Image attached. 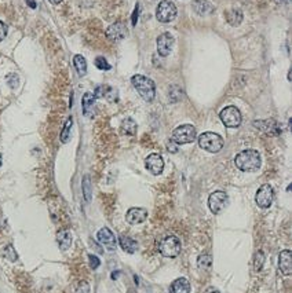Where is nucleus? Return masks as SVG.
<instances>
[{
  "label": "nucleus",
  "instance_id": "obj_1",
  "mask_svg": "<svg viewBox=\"0 0 292 293\" xmlns=\"http://www.w3.org/2000/svg\"><path fill=\"white\" fill-rule=\"evenodd\" d=\"M236 167L243 172H254L258 171L260 168V155L258 150L254 149H247L240 152L238 155L235 157Z\"/></svg>",
  "mask_w": 292,
  "mask_h": 293
},
{
  "label": "nucleus",
  "instance_id": "obj_2",
  "mask_svg": "<svg viewBox=\"0 0 292 293\" xmlns=\"http://www.w3.org/2000/svg\"><path fill=\"white\" fill-rule=\"evenodd\" d=\"M131 83L144 101H146V102L153 101L154 97H156V86H154L152 79L142 76V74H135L131 77Z\"/></svg>",
  "mask_w": 292,
  "mask_h": 293
},
{
  "label": "nucleus",
  "instance_id": "obj_3",
  "mask_svg": "<svg viewBox=\"0 0 292 293\" xmlns=\"http://www.w3.org/2000/svg\"><path fill=\"white\" fill-rule=\"evenodd\" d=\"M199 146L210 153H218L223 147V139L215 132H203L199 137Z\"/></svg>",
  "mask_w": 292,
  "mask_h": 293
},
{
  "label": "nucleus",
  "instance_id": "obj_4",
  "mask_svg": "<svg viewBox=\"0 0 292 293\" xmlns=\"http://www.w3.org/2000/svg\"><path fill=\"white\" fill-rule=\"evenodd\" d=\"M181 241L177 236H167L162 238V241L159 242V252L162 253L164 258H170L174 259L181 253Z\"/></svg>",
  "mask_w": 292,
  "mask_h": 293
},
{
  "label": "nucleus",
  "instance_id": "obj_5",
  "mask_svg": "<svg viewBox=\"0 0 292 293\" xmlns=\"http://www.w3.org/2000/svg\"><path fill=\"white\" fill-rule=\"evenodd\" d=\"M177 13H178L177 6L172 1H170V0H162L159 3L157 8H156V18L159 19V22L168 24V22L175 19Z\"/></svg>",
  "mask_w": 292,
  "mask_h": 293
},
{
  "label": "nucleus",
  "instance_id": "obj_6",
  "mask_svg": "<svg viewBox=\"0 0 292 293\" xmlns=\"http://www.w3.org/2000/svg\"><path fill=\"white\" fill-rule=\"evenodd\" d=\"M196 139V128L192 124H183L177 127L172 132V140L177 145H186L192 143Z\"/></svg>",
  "mask_w": 292,
  "mask_h": 293
},
{
  "label": "nucleus",
  "instance_id": "obj_7",
  "mask_svg": "<svg viewBox=\"0 0 292 293\" xmlns=\"http://www.w3.org/2000/svg\"><path fill=\"white\" fill-rule=\"evenodd\" d=\"M219 117H220V121L223 122L225 127H227V128H237V127H240L241 120H243L240 110L236 106H226L225 109H222Z\"/></svg>",
  "mask_w": 292,
  "mask_h": 293
},
{
  "label": "nucleus",
  "instance_id": "obj_8",
  "mask_svg": "<svg viewBox=\"0 0 292 293\" xmlns=\"http://www.w3.org/2000/svg\"><path fill=\"white\" fill-rule=\"evenodd\" d=\"M229 204V197L225 191H214L208 197V207L214 215H219Z\"/></svg>",
  "mask_w": 292,
  "mask_h": 293
},
{
  "label": "nucleus",
  "instance_id": "obj_9",
  "mask_svg": "<svg viewBox=\"0 0 292 293\" xmlns=\"http://www.w3.org/2000/svg\"><path fill=\"white\" fill-rule=\"evenodd\" d=\"M273 198H274V190H273V188L270 185H263L256 191L255 203H256V205L259 208L266 209V208H270V205L273 203Z\"/></svg>",
  "mask_w": 292,
  "mask_h": 293
},
{
  "label": "nucleus",
  "instance_id": "obj_10",
  "mask_svg": "<svg viewBox=\"0 0 292 293\" xmlns=\"http://www.w3.org/2000/svg\"><path fill=\"white\" fill-rule=\"evenodd\" d=\"M127 33H128V29H127L126 24L122 22V21H119V22L112 24L106 29V37L110 39L112 41H119L126 39Z\"/></svg>",
  "mask_w": 292,
  "mask_h": 293
},
{
  "label": "nucleus",
  "instance_id": "obj_11",
  "mask_svg": "<svg viewBox=\"0 0 292 293\" xmlns=\"http://www.w3.org/2000/svg\"><path fill=\"white\" fill-rule=\"evenodd\" d=\"M174 41L175 40H174L172 34H170L168 32L162 33L157 37V52H159V55H162V57L170 55L172 46H174Z\"/></svg>",
  "mask_w": 292,
  "mask_h": 293
},
{
  "label": "nucleus",
  "instance_id": "obj_12",
  "mask_svg": "<svg viewBox=\"0 0 292 293\" xmlns=\"http://www.w3.org/2000/svg\"><path fill=\"white\" fill-rule=\"evenodd\" d=\"M97 241L102 246H105L108 251H114L116 249V238H114V234L108 227L101 228L98 231Z\"/></svg>",
  "mask_w": 292,
  "mask_h": 293
},
{
  "label": "nucleus",
  "instance_id": "obj_13",
  "mask_svg": "<svg viewBox=\"0 0 292 293\" xmlns=\"http://www.w3.org/2000/svg\"><path fill=\"white\" fill-rule=\"evenodd\" d=\"M145 165L147 168V171L152 172L153 175H160L164 170V161H163V157L157 153H152L146 157Z\"/></svg>",
  "mask_w": 292,
  "mask_h": 293
},
{
  "label": "nucleus",
  "instance_id": "obj_14",
  "mask_svg": "<svg viewBox=\"0 0 292 293\" xmlns=\"http://www.w3.org/2000/svg\"><path fill=\"white\" fill-rule=\"evenodd\" d=\"M292 253L290 249H284L278 255V267L284 276H291L292 273Z\"/></svg>",
  "mask_w": 292,
  "mask_h": 293
},
{
  "label": "nucleus",
  "instance_id": "obj_15",
  "mask_svg": "<svg viewBox=\"0 0 292 293\" xmlns=\"http://www.w3.org/2000/svg\"><path fill=\"white\" fill-rule=\"evenodd\" d=\"M146 218H147V209L145 208H130L126 213V220L130 224H139L145 222Z\"/></svg>",
  "mask_w": 292,
  "mask_h": 293
},
{
  "label": "nucleus",
  "instance_id": "obj_16",
  "mask_svg": "<svg viewBox=\"0 0 292 293\" xmlns=\"http://www.w3.org/2000/svg\"><path fill=\"white\" fill-rule=\"evenodd\" d=\"M95 95L92 92H86L81 99V105H83V114L86 117H92L94 116V109H95Z\"/></svg>",
  "mask_w": 292,
  "mask_h": 293
},
{
  "label": "nucleus",
  "instance_id": "obj_17",
  "mask_svg": "<svg viewBox=\"0 0 292 293\" xmlns=\"http://www.w3.org/2000/svg\"><path fill=\"white\" fill-rule=\"evenodd\" d=\"M255 127H258L260 131H263L268 135H278L281 130L278 128L277 122L274 120H262V121L254 122Z\"/></svg>",
  "mask_w": 292,
  "mask_h": 293
},
{
  "label": "nucleus",
  "instance_id": "obj_18",
  "mask_svg": "<svg viewBox=\"0 0 292 293\" xmlns=\"http://www.w3.org/2000/svg\"><path fill=\"white\" fill-rule=\"evenodd\" d=\"M193 10H195L196 14L205 17L214 13V6L208 0H195L193 1Z\"/></svg>",
  "mask_w": 292,
  "mask_h": 293
},
{
  "label": "nucleus",
  "instance_id": "obj_19",
  "mask_svg": "<svg viewBox=\"0 0 292 293\" xmlns=\"http://www.w3.org/2000/svg\"><path fill=\"white\" fill-rule=\"evenodd\" d=\"M190 292V282L186 278H177L170 285V293H189Z\"/></svg>",
  "mask_w": 292,
  "mask_h": 293
},
{
  "label": "nucleus",
  "instance_id": "obj_20",
  "mask_svg": "<svg viewBox=\"0 0 292 293\" xmlns=\"http://www.w3.org/2000/svg\"><path fill=\"white\" fill-rule=\"evenodd\" d=\"M72 233L69 230H61L57 233V242L62 251H68L72 245Z\"/></svg>",
  "mask_w": 292,
  "mask_h": 293
},
{
  "label": "nucleus",
  "instance_id": "obj_21",
  "mask_svg": "<svg viewBox=\"0 0 292 293\" xmlns=\"http://www.w3.org/2000/svg\"><path fill=\"white\" fill-rule=\"evenodd\" d=\"M94 95H95V98L105 97L110 102L117 101V91L112 88V87H109V86H98Z\"/></svg>",
  "mask_w": 292,
  "mask_h": 293
},
{
  "label": "nucleus",
  "instance_id": "obj_22",
  "mask_svg": "<svg viewBox=\"0 0 292 293\" xmlns=\"http://www.w3.org/2000/svg\"><path fill=\"white\" fill-rule=\"evenodd\" d=\"M119 242H120V246H122V249L124 252L135 253L137 252V249H138V242H137L135 240L130 238V237L120 236Z\"/></svg>",
  "mask_w": 292,
  "mask_h": 293
},
{
  "label": "nucleus",
  "instance_id": "obj_23",
  "mask_svg": "<svg viewBox=\"0 0 292 293\" xmlns=\"http://www.w3.org/2000/svg\"><path fill=\"white\" fill-rule=\"evenodd\" d=\"M73 65H74V69L79 76H84L87 73V61L86 58L81 57V55H74L73 58Z\"/></svg>",
  "mask_w": 292,
  "mask_h": 293
},
{
  "label": "nucleus",
  "instance_id": "obj_24",
  "mask_svg": "<svg viewBox=\"0 0 292 293\" xmlns=\"http://www.w3.org/2000/svg\"><path fill=\"white\" fill-rule=\"evenodd\" d=\"M226 19L232 26H238L243 21V13L240 10H230L226 14Z\"/></svg>",
  "mask_w": 292,
  "mask_h": 293
},
{
  "label": "nucleus",
  "instance_id": "obj_25",
  "mask_svg": "<svg viewBox=\"0 0 292 293\" xmlns=\"http://www.w3.org/2000/svg\"><path fill=\"white\" fill-rule=\"evenodd\" d=\"M122 131L123 134H126V135H135V132H137V122L134 121L132 119H130V117L124 119L122 122Z\"/></svg>",
  "mask_w": 292,
  "mask_h": 293
},
{
  "label": "nucleus",
  "instance_id": "obj_26",
  "mask_svg": "<svg viewBox=\"0 0 292 293\" xmlns=\"http://www.w3.org/2000/svg\"><path fill=\"white\" fill-rule=\"evenodd\" d=\"M212 266V258L210 255L204 253V255H200L199 259H197V267L201 270V271H208L211 269Z\"/></svg>",
  "mask_w": 292,
  "mask_h": 293
},
{
  "label": "nucleus",
  "instance_id": "obj_27",
  "mask_svg": "<svg viewBox=\"0 0 292 293\" xmlns=\"http://www.w3.org/2000/svg\"><path fill=\"white\" fill-rule=\"evenodd\" d=\"M81 190H83V195H84L86 203H90V201H91V194H92V188H91V179H90L89 175H86V176L83 178Z\"/></svg>",
  "mask_w": 292,
  "mask_h": 293
},
{
  "label": "nucleus",
  "instance_id": "obj_28",
  "mask_svg": "<svg viewBox=\"0 0 292 293\" xmlns=\"http://www.w3.org/2000/svg\"><path fill=\"white\" fill-rule=\"evenodd\" d=\"M72 124H73V119L72 117H69V119L66 120L64 128H62V132H61V142H62V143H66V142L69 140V138H71V128H72Z\"/></svg>",
  "mask_w": 292,
  "mask_h": 293
},
{
  "label": "nucleus",
  "instance_id": "obj_29",
  "mask_svg": "<svg viewBox=\"0 0 292 293\" xmlns=\"http://www.w3.org/2000/svg\"><path fill=\"white\" fill-rule=\"evenodd\" d=\"M168 97H170L171 102H177L182 98V90L179 88L178 86H172V87H170V91H168Z\"/></svg>",
  "mask_w": 292,
  "mask_h": 293
},
{
  "label": "nucleus",
  "instance_id": "obj_30",
  "mask_svg": "<svg viewBox=\"0 0 292 293\" xmlns=\"http://www.w3.org/2000/svg\"><path fill=\"white\" fill-rule=\"evenodd\" d=\"M3 255H4V258L10 261L18 260V255H17L16 249H14V246H13V245H7V246H6V249H4V252H3Z\"/></svg>",
  "mask_w": 292,
  "mask_h": 293
},
{
  "label": "nucleus",
  "instance_id": "obj_31",
  "mask_svg": "<svg viewBox=\"0 0 292 293\" xmlns=\"http://www.w3.org/2000/svg\"><path fill=\"white\" fill-rule=\"evenodd\" d=\"M263 264H265V255L259 251L254 258V269H255V271H260L262 267H263Z\"/></svg>",
  "mask_w": 292,
  "mask_h": 293
},
{
  "label": "nucleus",
  "instance_id": "obj_32",
  "mask_svg": "<svg viewBox=\"0 0 292 293\" xmlns=\"http://www.w3.org/2000/svg\"><path fill=\"white\" fill-rule=\"evenodd\" d=\"M95 66H97L98 69H101V70H109V69H110L109 62H108L104 57H97V59H95Z\"/></svg>",
  "mask_w": 292,
  "mask_h": 293
},
{
  "label": "nucleus",
  "instance_id": "obj_33",
  "mask_svg": "<svg viewBox=\"0 0 292 293\" xmlns=\"http://www.w3.org/2000/svg\"><path fill=\"white\" fill-rule=\"evenodd\" d=\"M7 83L11 88H17V86H18V83H19V79H18V76H17V74H8Z\"/></svg>",
  "mask_w": 292,
  "mask_h": 293
},
{
  "label": "nucleus",
  "instance_id": "obj_34",
  "mask_svg": "<svg viewBox=\"0 0 292 293\" xmlns=\"http://www.w3.org/2000/svg\"><path fill=\"white\" fill-rule=\"evenodd\" d=\"M89 260H90V267H91L92 270H97L98 267H99V264H101V260L98 259L95 255H90Z\"/></svg>",
  "mask_w": 292,
  "mask_h": 293
},
{
  "label": "nucleus",
  "instance_id": "obj_35",
  "mask_svg": "<svg viewBox=\"0 0 292 293\" xmlns=\"http://www.w3.org/2000/svg\"><path fill=\"white\" fill-rule=\"evenodd\" d=\"M6 36H7V25L0 21V41L4 40Z\"/></svg>",
  "mask_w": 292,
  "mask_h": 293
},
{
  "label": "nucleus",
  "instance_id": "obj_36",
  "mask_svg": "<svg viewBox=\"0 0 292 293\" xmlns=\"http://www.w3.org/2000/svg\"><path fill=\"white\" fill-rule=\"evenodd\" d=\"M138 10H139V6L137 4V6H135V10H134V14H132V25H137V19H138Z\"/></svg>",
  "mask_w": 292,
  "mask_h": 293
},
{
  "label": "nucleus",
  "instance_id": "obj_37",
  "mask_svg": "<svg viewBox=\"0 0 292 293\" xmlns=\"http://www.w3.org/2000/svg\"><path fill=\"white\" fill-rule=\"evenodd\" d=\"M204 293H222V292L218 291L217 288H214V286H210V288H207V289H205V292Z\"/></svg>",
  "mask_w": 292,
  "mask_h": 293
},
{
  "label": "nucleus",
  "instance_id": "obj_38",
  "mask_svg": "<svg viewBox=\"0 0 292 293\" xmlns=\"http://www.w3.org/2000/svg\"><path fill=\"white\" fill-rule=\"evenodd\" d=\"M26 1V4L29 6L31 8H36L37 7V4H36V0H25Z\"/></svg>",
  "mask_w": 292,
  "mask_h": 293
},
{
  "label": "nucleus",
  "instance_id": "obj_39",
  "mask_svg": "<svg viewBox=\"0 0 292 293\" xmlns=\"http://www.w3.org/2000/svg\"><path fill=\"white\" fill-rule=\"evenodd\" d=\"M168 149H171V152H174V153H175V152H177V147L172 146V140H171L170 143H168Z\"/></svg>",
  "mask_w": 292,
  "mask_h": 293
},
{
  "label": "nucleus",
  "instance_id": "obj_40",
  "mask_svg": "<svg viewBox=\"0 0 292 293\" xmlns=\"http://www.w3.org/2000/svg\"><path fill=\"white\" fill-rule=\"evenodd\" d=\"M277 3H280V4H288L291 0H276Z\"/></svg>",
  "mask_w": 292,
  "mask_h": 293
},
{
  "label": "nucleus",
  "instance_id": "obj_41",
  "mask_svg": "<svg viewBox=\"0 0 292 293\" xmlns=\"http://www.w3.org/2000/svg\"><path fill=\"white\" fill-rule=\"evenodd\" d=\"M50 3H53V4H59V3H61V1H62V0H49Z\"/></svg>",
  "mask_w": 292,
  "mask_h": 293
},
{
  "label": "nucleus",
  "instance_id": "obj_42",
  "mask_svg": "<svg viewBox=\"0 0 292 293\" xmlns=\"http://www.w3.org/2000/svg\"><path fill=\"white\" fill-rule=\"evenodd\" d=\"M0 167H1V155H0Z\"/></svg>",
  "mask_w": 292,
  "mask_h": 293
}]
</instances>
